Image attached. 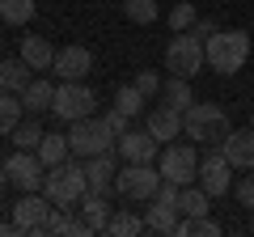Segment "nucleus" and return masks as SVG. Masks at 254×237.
Listing matches in <instances>:
<instances>
[{"instance_id": "cd10ccee", "label": "nucleus", "mask_w": 254, "mask_h": 237, "mask_svg": "<svg viewBox=\"0 0 254 237\" xmlns=\"http://www.w3.org/2000/svg\"><path fill=\"white\" fill-rule=\"evenodd\" d=\"M43 136H47V131H43V123H38V118H21L17 131H13L9 140H13L17 148H30V153H34V148L43 144Z\"/></svg>"}, {"instance_id": "a878e982", "label": "nucleus", "mask_w": 254, "mask_h": 237, "mask_svg": "<svg viewBox=\"0 0 254 237\" xmlns=\"http://www.w3.org/2000/svg\"><path fill=\"white\" fill-rule=\"evenodd\" d=\"M161 102H170V106L187 110V106H195V89H190L187 76H170V81L161 85Z\"/></svg>"}, {"instance_id": "c85d7f7f", "label": "nucleus", "mask_w": 254, "mask_h": 237, "mask_svg": "<svg viewBox=\"0 0 254 237\" xmlns=\"http://www.w3.org/2000/svg\"><path fill=\"white\" fill-rule=\"evenodd\" d=\"M34 17V0H0V21L4 26H26Z\"/></svg>"}, {"instance_id": "423d86ee", "label": "nucleus", "mask_w": 254, "mask_h": 237, "mask_svg": "<svg viewBox=\"0 0 254 237\" xmlns=\"http://www.w3.org/2000/svg\"><path fill=\"white\" fill-rule=\"evenodd\" d=\"M203 64H208V51H203V38H199V34L182 30V34L170 38V47H165V72L187 76V81H190Z\"/></svg>"}, {"instance_id": "39448f33", "label": "nucleus", "mask_w": 254, "mask_h": 237, "mask_svg": "<svg viewBox=\"0 0 254 237\" xmlns=\"http://www.w3.org/2000/svg\"><path fill=\"white\" fill-rule=\"evenodd\" d=\"M115 131H110L106 118L98 115H85L72 123V131H68V144H72V157H98V153H110L115 148Z\"/></svg>"}, {"instance_id": "2eb2a0df", "label": "nucleus", "mask_w": 254, "mask_h": 237, "mask_svg": "<svg viewBox=\"0 0 254 237\" xmlns=\"http://www.w3.org/2000/svg\"><path fill=\"white\" fill-rule=\"evenodd\" d=\"M144 127L153 131L161 144H174V140L182 136V110L170 106V102H161V106H153V110L144 115Z\"/></svg>"}, {"instance_id": "aec40b11", "label": "nucleus", "mask_w": 254, "mask_h": 237, "mask_svg": "<svg viewBox=\"0 0 254 237\" xmlns=\"http://www.w3.org/2000/svg\"><path fill=\"white\" fill-rule=\"evenodd\" d=\"M55 102V85L47 81V76H34V81L21 89V106H26V115H43V110H51Z\"/></svg>"}, {"instance_id": "4c0bfd02", "label": "nucleus", "mask_w": 254, "mask_h": 237, "mask_svg": "<svg viewBox=\"0 0 254 237\" xmlns=\"http://www.w3.org/2000/svg\"><path fill=\"white\" fill-rule=\"evenodd\" d=\"M4 233H13V220H0V237Z\"/></svg>"}, {"instance_id": "f8f14e48", "label": "nucleus", "mask_w": 254, "mask_h": 237, "mask_svg": "<svg viewBox=\"0 0 254 237\" xmlns=\"http://www.w3.org/2000/svg\"><path fill=\"white\" fill-rule=\"evenodd\" d=\"M115 153L123 157V161H136V165H157V157H161V140L153 136V131H131L127 127L123 136L115 140Z\"/></svg>"}, {"instance_id": "ddd939ff", "label": "nucleus", "mask_w": 254, "mask_h": 237, "mask_svg": "<svg viewBox=\"0 0 254 237\" xmlns=\"http://www.w3.org/2000/svg\"><path fill=\"white\" fill-rule=\"evenodd\" d=\"M51 72L60 76V81H85V76L93 72V51H89V47H81V43L60 47V51H55Z\"/></svg>"}, {"instance_id": "9b49d317", "label": "nucleus", "mask_w": 254, "mask_h": 237, "mask_svg": "<svg viewBox=\"0 0 254 237\" xmlns=\"http://www.w3.org/2000/svg\"><path fill=\"white\" fill-rule=\"evenodd\" d=\"M4 174H9V186H17V191H43L47 165L38 161V153H30V148H17V153L4 161Z\"/></svg>"}, {"instance_id": "4468645a", "label": "nucleus", "mask_w": 254, "mask_h": 237, "mask_svg": "<svg viewBox=\"0 0 254 237\" xmlns=\"http://www.w3.org/2000/svg\"><path fill=\"white\" fill-rule=\"evenodd\" d=\"M85 178H89V191H98V195L115 191V178H119L115 148H110V153H98V157H85Z\"/></svg>"}, {"instance_id": "20e7f679", "label": "nucleus", "mask_w": 254, "mask_h": 237, "mask_svg": "<svg viewBox=\"0 0 254 237\" xmlns=\"http://www.w3.org/2000/svg\"><path fill=\"white\" fill-rule=\"evenodd\" d=\"M199 148H195V140L190 144H165L161 157H157V170H161L165 182H178V186H190V182H199Z\"/></svg>"}, {"instance_id": "58836bf2", "label": "nucleus", "mask_w": 254, "mask_h": 237, "mask_svg": "<svg viewBox=\"0 0 254 237\" xmlns=\"http://www.w3.org/2000/svg\"><path fill=\"white\" fill-rule=\"evenodd\" d=\"M250 127H254V118H250Z\"/></svg>"}, {"instance_id": "1a4fd4ad", "label": "nucleus", "mask_w": 254, "mask_h": 237, "mask_svg": "<svg viewBox=\"0 0 254 237\" xmlns=\"http://www.w3.org/2000/svg\"><path fill=\"white\" fill-rule=\"evenodd\" d=\"M199 186L212 195V199H220V195L233 191V165L225 161L220 144H208V153L199 157Z\"/></svg>"}, {"instance_id": "dca6fc26", "label": "nucleus", "mask_w": 254, "mask_h": 237, "mask_svg": "<svg viewBox=\"0 0 254 237\" xmlns=\"http://www.w3.org/2000/svg\"><path fill=\"white\" fill-rule=\"evenodd\" d=\"M220 153H225V161L233 165V170H254V127L229 131L225 144H220Z\"/></svg>"}, {"instance_id": "c9c22d12", "label": "nucleus", "mask_w": 254, "mask_h": 237, "mask_svg": "<svg viewBox=\"0 0 254 237\" xmlns=\"http://www.w3.org/2000/svg\"><path fill=\"white\" fill-rule=\"evenodd\" d=\"M216 21H212V17H199V21H195V26H190V34H199V38H212V34H216Z\"/></svg>"}, {"instance_id": "0eeeda50", "label": "nucleus", "mask_w": 254, "mask_h": 237, "mask_svg": "<svg viewBox=\"0 0 254 237\" xmlns=\"http://www.w3.org/2000/svg\"><path fill=\"white\" fill-rule=\"evenodd\" d=\"M93 106H98V93H93L85 81H60V85H55V102H51V115L55 118L76 123V118L93 115Z\"/></svg>"}, {"instance_id": "bb28decb", "label": "nucleus", "mask_w": 254, "mask_h": 237, "mask_svg": "<svg viewBox=\"0 0 254 237\" xmlns=\"http://www.w3.org/2000/svg\"><path fill=\"white\" fill-rule=\"evenodd\" d=\"M123 17L131 26H153L161 17V9H157V0H123Z\"/></svg>"}, {"instance_id": "f3484780", "label": "nucleus", "mask_w": 254, "mask_h": 237, "mask_svg": "<svg viewBox=\"0 0 254 237\" xmlns=\"http://www.w3.org/2000/svg\"><path fill=\"white\" fill-rule=\"evenodd\" d=\"M178 220H182L178 203L161 199V195H153V199L144 203V225H148V233H178Z\"/></svg>"}, {"instance_id": "e433bc0d", "label": "nucleus", "mask_w": 254, "mask_h": 237, "mask_svg": "<svg viewBox=\"0 0 254 237\" xmlns=\"http://www.w3.org/2000/svg\"><path fill=\"white\" fill-rule=\"evenodd\" d=\"M4 186H9V174H4V161H0V191H4Z\"/></svg>"}, {"instance_id": "f257e3e1", "label": "nucleus", "mask_w": 254, "mask_h": 237, "mask_svg": "<svg viewBox=\"0 0 254 237\" xmlns=\"http://www.w3.org/2000/svg\"><path fill=\"white\" fill-rule=\"evenodd\" d=\"M233 131L229 123V110L216 106V102H195V106L182 110V136L195 140V144H225V136Z\"/></svg>"}, {"instance_id": "6e6552de", "label": "nucleus", "mask_w": 254, "mask_h": 237, "mask_svg": "<svg viewBox=\"0 0 254 237\" xmlns=\"http://www.w3.org/2000/svg\"><path fill=\"white\" fill-rule=\"evenodd\" d=\"M157 186H161V170H157V165L127 161L123 170H119V178H115V191L123 195V199H131V203H148L157 195Z\"/></svg>"}, {"instance_id": "412c9836", "label": "nucleus", "mask_w": 254, "mask_h": 237, "mask_svg": "<svg viewBox=\"0 0 254 237\" xmlns=\"http://www.w3.org/2000/svg\"><path fill=\"white\" fill-rule=\"evenodd\" d=\"M76 212H81V216L93 225V233H102V229H106V220H110V195L85 191V195H81V203H76Z\"/></svg>"}, {"instance_id": "f704fd0d", "label": "nucleus", "mask_w": 254, "mask_h": 237, "mask_svg": "<svg viewBox=\"0 0 254 237\" xmlns=\"http://www.w3.org/2000/svg\"><path fill=\"white\" fill-rule=\"evenodd\" d=\"M102 118H106V123H110V131H115V136H123V131H127V123H131V118H127V115H123V110H119V106H115V110H106V115H102Z\"/></svg>"}, {"instance_id": "f03ea898", "label": "nucleus", "mask_w": 254, "mask_h": 237, "mask_svg": "<svg viewBox=\"0 0 254 237\" xmlns=\"http://www.w3.org/2000/svg\"><path fill=\"white\" fill-rule=\"evenodd\" d=\"M89 191V178H85V157H68V161L51 165L43 178V195L60 208H76L81 195Z\"/></svg>"}, {"instance_id": "393cba45", "label": "nucleus", "mask_w": 254, "mask_h": 237, "mask_svg": "<svg viewBox=\"0 0 254 237\" xmlns=\"http://www.w3.org/2000/svg\"><path fill=\"white\" fill-rule=\"evenodd\" d=\"M178 212H182V216H208V212H212V195L203 191V186H182Z\"/></svg>"}, {"instance_id": "72a5a7b5", "label": "nucleus", "mask_w": 254, "mask_h": 237, "mask_svg": "<svg viewBox=\"0 0 254 237\" xmlns=\"http://www.w3.org/2000/svg\"><path fill=\"white\" fill-rule=\"evenodd\" d=\"M233 195H237V203H242V208L254 212V174H250V178H242V182L233 186Z\"/></svg>"}, {"instance_id": "a211bd4d", "label": "nucleus", "mask_w": 254, "mask_h": 237, "mask_svg": "<svg viewBox=\"0 0 254 237\" xmlns=\"http://www.w3.org/2000/svg\"><path fill=\"white\" fill-rule=\"evenodd\" d=\"M55 51H60V47H51V38H43V34H26L21 38V59H26L34 72H51Z\"/></svg>"}, {"instance_id": "2f4dec72", "label": "nucleus", "mask_w": 254, "mask_h": 237, "mask_svg": "<svg viewBox=\"0 0 254 237\" xmlns=\"http://www.w3.org/2000/svg\"><path fill=\"white\" fill-rule=\"evenodd\" d=\"M195 21H199V9H195L190 0H178V4L170 9V30H174V34H182V30H190Z\"/></svg>"}, {"instance_id": "7ed1b4c3", "label": "nucleus", "mask_w": 254, "mask_h": 237, "mask_svg": "<svg viewBox=\"0 0 254 237\" xmlns=\"http://www.w3.org/2000/svg\"><path fill=\"white\" fill-rule=\"evenodd\" d=\"M203 51H208V68L220 76H233L246 68L250 59V34L246 30H216L212 38H203Z\"/></svg>"}, {"instance_id": "473e14b6", "label": "nucleus", "mask_w": 254, "mask_h": 237, "mask_svg": "<svg viewBox=\"0 0 254 237\" xmlns=\"http://www.w3.org/2000/svg\"><path fill=\"white\" fill-rule=\"evenodd\" d=\"M131 85H136L144 98H161V85H165V81L153 72V68H144V72H136V81H131Z\"/></svg>"}, {"instance_id": "b1692460", "label": "nucleus", "mask_w": 254, "mask_h": 237, "mask_svg": "<svg viewBox=\"0 0 254 237\" xmlns=\"http://www.w3.org/2000/svg\"><path fill=\"white\" fill-rule=\"evenodd\" d=\"M21 118H26L21 93H0V136H13Z\"/></svg>"}, {"instance_id": "4be33fe9", "label": "nucleus", "mask_w": 254, "mask_h": 237, "mask_svg": "<svg viewBox=\"0 0 254 237\" xmlns=\"http://www.w3.org/2000/svg\"><path fill=\"white\" fill-rule=\"evenodd\" d=\"M34 153H38V161L51 170V165H60V161H68V157H72V144H68V136H60V131H47L43 144H38Z\"/></svg>"}, {"instance_id": "6ab92c4d", "label": "nucleus", "mask_w": 254, "mask_h": 237, "mask_svg": "<svg viewBox=\"0 0 254 237\" xmlns=\"http://www.w3.org/2000/svg\"><path fill=\"white\" fill-rule=\"evenodd\" d=\"M30 81H34V68L21 55L17 59H0V93H21Z\"/></svg>"}, {"instance_id": "c756f323", "label": "nucleus", "mask_w": 254, "mask_h": 237, "mask_svg": "<svg viewBox=\"0 0 254 237\" xmlns=\"http://www.w3.org/2000/svg\"><path fill=\"white\" fill-rule=\"evenodd\" d=\"M72 225H76V216H68V208H60V203H55L51 216H47L43 229H38V237H64V233H72Z\"/></svg>"}, {"instance_id": "7c9ffc66", "label": "nucleus", "mask_w": 254, "mask_h": 237, "mask_svg": "<svg viewBox=\"0 0 254 237\" xmlns=\"http://www.w3.org/2000/svg\"><path fill=\"white\" fill-rule=\"evenodd\" d=\"M115 106L123 110L127 118H136V115H144V106H148V98H144V93L136 89V85H123V89L115 93Z\"/></svg>"}, {"instance_id": "9d476101", "label": "nucleus", "mask_w": 254, "mask_h": 237, "mask_svg": "<svg viewBox=\"0 0 254 237\" xmlns=\"http://www.w3.org/2000/svg\"><path fill=\"white\" fill-rule=\"evenodd\" d=\"M55 203L47 199V195L38 191H21V199L13 203V233H26V237H38V229H43V220L51 216Z\"/></svg>"}, {"instance_id": "5701e85b", "label": "nucleus", "mask_w": 254, "mask_h": 237, "mask_svg": "<svg viewBox=\"0 0 254 237\" xmlns=\"http://www.w3.org/2000/svg\"><path fill=\"white\" fill-rule=\"evenodd\" d=\"M144 229H148L144 216H136V212H110V220H106L102 233H110V237H140Z\"/></svg>"}]
</instances>
